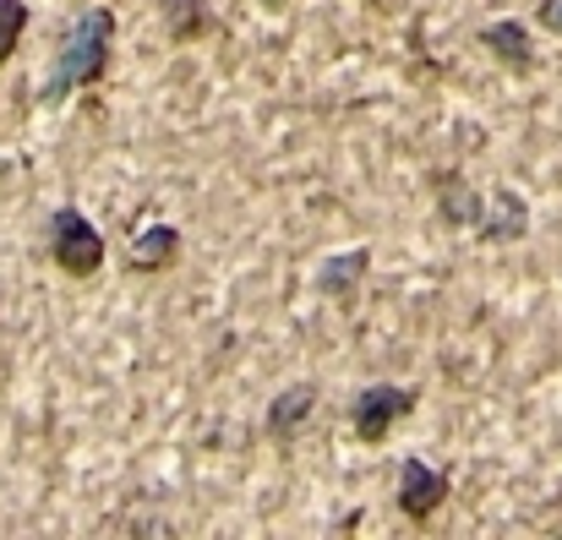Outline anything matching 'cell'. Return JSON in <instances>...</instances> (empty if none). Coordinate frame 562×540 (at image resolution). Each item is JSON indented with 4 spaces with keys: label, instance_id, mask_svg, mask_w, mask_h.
<instances>
[{
    "label": "cell",
    "instance_id": "1",
    "mask_svg": "<svg viewBox=\"0 0 562 540\" xmlns=\"http://www.w3.org/2000/svg\"><path fill=\"white\" fill-rule=\"evenodd\" d=\"M110 44H115V11L110 5H88L71 22L66 44H60V60H55L49 82H44V104H60L77 88H93L104 77V66H110Z\"/></svg>",
    "mask_w": 562,
    "mask_h": 540
},
{
    "label": "cell",
    "instance_id": "2",
    "mask_svg": "<svg viewBox=\"0 0 562 540\" xmlns=\"http://www.w3.org/2000/svg\"><path fill=\"white\" fill-rule=\"evenodd\" d=\"M49 257H55L60 273L93 279L99 262H104V240H99V229H93L77 207H60V213L49 218Z\"/></svg>",
    "mask_w": 562,
    "mask_h": 540
},
{
    "label": "cell",
    "instance_id": "3",
    "mask_svg": "<svg viewBox=\"0 0 562 540\" xmlns=\"http://www.w3.org/2000/svg\"><path fill=\"white\" fill-rule=\"evenodd\" d=\"M415 409V393L409 387H393V382H376L367 387L361 398H356V409H350V426H356V437L361 442H382L404 415Z\"/></svg>",
    "mask_w": 562,
    "mask_h": 540
},
{
    "label": "cell",
    "instance_id": "4",
    "mask_svg": "<svg viewBox=\"0 0 562 540\" xmlns=\"http://www.w3.org/2000/svg\"><path fill=\"white\" fill-rule=\"evenodd\" d=\"M442 503H448V475L437 464H426V459H404V470H398V508L409 519H431Z\"/></svg>",
    "mask_w": 562,
    "mask_h": 540
},
{
    "label": "cell",
    "instance_id": "5",
    "mask_svg": "<svg viewBox=\"0 0 562 540\" xmlns=\"http://www.w3.org/2000/svg\"><path fill=\"white\" fill-rule=\"evenodd\" d=\"M481 44H486L503 66H514V71H530V66H536V38H530V27L514 22V16L492 22V27L481 33Z\"/></svg>",
    "mask_w": 562,
    "mask_h": 540
},
{
    "label": "cell",
    "instance_id": "6",
    "mask_svg": "<svg viewBox=\"0 0 562 540\" xmlns=\"http://www.w3.org/2000/svg\"><path fill=\"white\" fill-rule=\"evenodd\" d=\"M475 229H481L486 240H519V235L530 229V213H525V202H519L514 191H492Z\"/></svg>",
    "mask_w": 562,
    "mask_h": 540
},
{
    "label": "cell",
    "instance_id": "7",
    "mask_svg": "<svg viewBox=\"0 0 562 540\" xmlns=\"http://www.w3.org/2000/svg\"><path fill=\"white\" fill-rule=\"evenodd\" d=\"M176 251H181V229H176V224H148V229L132 240V268H143V273L170 268Z\"/></svg>",
    "mask_w": 562,
    "mask_h": 540
},
{
    "label": "cell",
    "instance_id": "8",
    "mask_svg": "<svg viewBox=\"0 0 562 540\" xmlns=\"http://www.w3.org/2000/svg\"><path fill=\"white\" fill-rule=\"evenodd\" d=\"M312 409H317V387H290V393H279V398L268 404V431H273V437H295Z\"/></svg>",
    "mask_w": 562,
    "mask_h": 540
},
{
    "label": "cell",
    "instance_id": "9",
    "mask_svg": "<svg viewBox=\"0 0 562 540\" xmlns=\"http://www.w3.org/2000/svg\"><path fill=\"white\" fill-rule=\"evenodd\" d=\"M367 268H372L367 246H361V251H345V257L323 262V273H317V290H323V295H350V290L367 279Z\"/></svg>",
    "mask_w": 562,
    "mask_h": 540
},
{
    "label": "cell",
    "instance_id": "10",
    "mask_svg": "<svg viewBox=\"0 0 562 540\" xmlns=\"http://www.w3.org/2000/svg\"><path fill=\"white\" fill-rule=\"evenodd\" d=\"M437 191H442V196H437V207H442V218H448V224H481L486 196H475L459 176H442L437 180Z\"/></svg>",
    "mask_w": 562,
    "mask_h": 540
},
{
    "label": "cell",
    "instance_id": "11",
    "mask_svg": "<svg viewBox=\"0 0 562 540\" xmlns=\"http://www.w3.org/2000/svg\"><path fill=\"white\" fill-rule=\"evenodd\" d=\"M165 16H170V38H176V44L202 38V33H207V22H213L207 0H165Z\"/></svg>",
    "mask_w": 562,
    "mask_h": 540
},
{
    "label": "cell",
    "instance_id": "12",
    "mask_svg": "<svg viewBox=\"0 0 562 540\" xmlns=\"http://www.w3.org/2000/svg\"><path fill=\"white\" fill-rule=\"evenodd\" d=\"M22 33H27V5L22 0H0V66L16 55Z\"/></svg>",
    "mask_w": 562,
    "mask_h": 540
},
{
    "label": "cell",
    "instance_id": "13",
    "mask_svg": "<svg viewBox=\"0 0 562 540\" xmlns=\"http://www.w3.org/2000/svg\"><path fill=\"white\" fill-rule=\"evenodd\" d=\"M541 27L562 38V0H541Z\"/></svg>",
    "mask_w": 562,
    "mask_h": 540
},
{
    "label": "cell",
    "instance_id": "14",
    "mask_svg": "<svg viewBox=\"0 0 562 540\" xmlns=\"http://www.w3.org/2000/svg\"><path fill=\"white\" fill-rule=\"evenodd\" d=\"M262 5H284V0H262Z\"/></svg>",
    "mask_w": 562,
    "mask_h": 540
}]
</instances>
